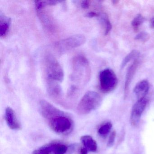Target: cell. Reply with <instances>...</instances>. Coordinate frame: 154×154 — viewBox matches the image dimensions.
Instances as JSON below:
<instances>
[{
    "label": "cell",
    "mask_w": 154,
    "mask_h": 154,
    "mask_svg": "<svg viewBox=\"0 0 154 154\" xmlns=\"http://www.w3.org/2000/svg\"><path fill=\"white\" fill-rule=\"evenodd\" d=\"M90 6L89 2L88 1H83L81 3V7L83 9H88Z\"/></svg>",
    "instance_id": "obj_23"
},
{
    "label": "cell",
    "mask_w": 154,
    "mask_h": 154,
    "mask_svg": "<svg viewBox=\"0 0 154 154\" xmlns=\"http://www.w3.org/2000/svg\"><path fill=\"white\" fill-rule=\"evenodd\" d=\"M86 41L84 36L76 35L60 40L56 44V46L61 53L72 50L83 45Z\"/></svg>",
    "instance_id": "obj_5"
},
{
    "label": "cell",
    "mask_w": 154,
    "mask_h": 154,
    "mask_svg": "<svg viewBox=\"0 0 154 154\" xmlns=\"http://www.w3.org/2000/svg\"><path fill=\"white\" fill-rule=\"evenodd\" d=\"M11 19L1 12L0 15V35L1 37L7 35L10 26Z\"/></svg>",
    "instance_id": "obj_13"
},
{
    "label": "cell",
    "mask_w": 154,
    "mask_h": 154,
    "mask_svg": "<svg viewBox=\"0 0 154 154\" xmlns=\"http://www.w3.org/2000/svg\"><path fill=\"white\" fill-rule=\"evenodd\" d=\"M139 52L137 50H132L129 54H128L126 57L124 58L122 63L121 67L122 69H123L128 63L131 61L133 59H137L139 55Z\"/></svg>",
    "instance_id": "obj_17"
},
{
    "label": "cell",
    "mask_w": 154,
    "mask_h": 154,
    "mask_svg": "<svg viewBox=\"0 0 154 154\" xmlns=\"http://www.w3.org/2000/svg\"><path fill=\"white\" fill-rule=\"evenodd\" d=\"M149 83L147 80H142L137 84L134 89V93L138 100L145 98L149 90Z\"/></svg>",
    "instance_id": "obj_10"
},
{
    "label": "cell",
    "mask_w": 154,
    "mask_h": 154,
    "mask_svg": "<svg viewBox=\"0 0 154 154\" xmlns=\"http://www.w3.org/2000/svg\"><path fill=\"white\" fill-rule=\"evenodd\" d=\"M116 136V132L115 131H112V132L111 133L110 135L109 136V140H108V145H108V146H112L113 145L114 141H115Z\"/></svg>",
    "instance_id": "obj_22"
},
{
    "label": "cell",
    "mask_w": 154,
    "mask_h": 154,
    "mask_svg": "<svg viewBox=\"0 0 154 154\" xmlns=\"http://www.w3.org/2000/svg\"><path fill=\"white\" fill-rule=\"evenodd\" d=\"M149 38V35L147 32H142L137 35L135 39L142 42H146Z\"/></svg>",
    "instance_id": "obj_20"
},
{
    "label": "cell",
    "mask_w": 154,
    "mask_h": 154,
    "mask_svg": "<svg viewBox=\"0 0 154 154\" xmlns=\"http://www.w3.org/2000/svg\"><path fill=\"white\" fill-rule=\"evenodd\" d=\"M99 15H100V14H97L96 12H91L86 14V17H87L92 18L94 17H99Z\"/></svg>",
    "instance_id": "obj_24"
},
{
    "label": "cell",
    "mask_w": 154,
    "mask_h": 154,
    "mask_svg": "<svg viewBox=\"0 0 154 154\" xmlns=\"http://www.w3.org/2000/svg\"><path fill=\"white\" fill-rule=\"evenodd\" d=\"M145 20V18L141 14H138V15H137L134 18V19L133 20L132 22H131V25H132L133 29L135 31H137L140 25L143 24Z\"/></svg>",
    "instance_id": "obj_18"
},
{
    "label": "cell",
    "mask_w": 154,
    "mask_h": 154,
    "mask_svg": "<svg viewBox=\"0 0 154 154\" xmlns=\"http://www.w3.org/2000/svg\"><path fill=\"white\" fill-rule=\"evenodd\" d=\"M112 128V124L110 122H107L100 127L98 130V133L101 136H106L110 132Z\"/></svg>",
    "instance_id": "obj_19"
},
{
    "label": "cell",
    "mask_w": 154,
    "mask_h": 154,
    "mask_svg": "<svg viewBox=\"0 0 154 154\" xmlns=\"http://www.w3.org/2000/svg\"><path fill=\"white\" fill-rule=\"evenodd\" d=\"M45 65L48 79L61 82L64 79L63 71L55 57L48 54L45 57Z\"/></svg>",
    "instance_id": "obj_2"
},
{
    "label": "cell",
    "mask_w": 154,
    "mask_h": 154,
    "mask_svg": "<svg viewBox=\"0 0 154 154\" xmlns=\"http://www.w3.org/2000/svg\"><path fill=\"white\" fill-rule=\"evenodd\" d=\"M46 146L51 153L54 154H65L68 149L66 145L60 143H51Z\"/></svg>",
    "instance_id": "obj_14"
},
{
    "label": "cell",
    "mask_w": 154,
    "mask_h": 154,
    "mask_svg": "<svg viewBox=\"0 0 154 154\" xmlns=\"http://www.w3.org/2000/svg\"><path fill=\"white\" fill-rule=\"evenodd\" d=\"M88 150L85 148H82L80 149V153L81 154H88Z\"/></svg>",
    "instance_id": "obj_25"
},
{
    "label": "cell",
    "mask_w": 154,
    "mask_h": 154,
    "mask_svg": "<svg viewBox=\"0 0 154 154\" xmlns=\"http://www.w3.org/2000/svg\"><path fill=\"white\" fill-rule=\"evenodd\" d=\"M81 140L84 148H85L88 151L95 152L97 151V143L91 136L89 135L82 136L81 137Z\"/></svg>",
    "instance_id": "obj_12"
},
{
    "label": "cell",
    "mask_w": 154,
    "mask_h": 154,
    "mask_svg": "<svg viewBox=\"0 0 154 154\" xmlns=\"http://www.w3.org/2000/svg\"><path fill=\"white\" fill-rule=\"evenodd\" d=\"M33 154H52L48 150L46 146H44L38 149H36L33 152Z\"/></svg>",
    "instance_id": "obj_21"
},
{
    "label": "cell",
    "mask_w": 154,
    "mask_h": 154,
    "mask_svg": "<svg viewBox=\"0 0 154 154\" xmlns=\"http://www.w3.org/2000/svg\"><path fill=\"white\" fill-rule=\"evenodd\" d=\"M47 91L50 97L54 100H58L63 97V91L58 82L48 80Z\"/></svg>",
    "instance_id": "obj_9"
},
{
    "label": "cell",
    "mask_w": 154,
    "mask_h": 154,
    "mask_svg": "<svg viewBox=\"0 0 154 154\" xmlns=\"http://www.w3.org/2000/svg\"><path fill=\"white\" fill-rule=\"evenodd\" d=\"M139 61L138 59H136L134 60V62L132 63V64L129 66L128 71H127V74H126V80H125V85H124V93L125 95H126L128 93V90L129 89L131 80L133 78V76L136 72V70L138 66Z\"/></svg>",
    "instance_id": "obj_11"
},
{
    "label": "cell",
    "mask_w": 154,
    "mask_h": 154,
    "mask_svg": "<svg viewBox=\"0 0 154 154\" xmlns=\"http://www.w3.org/2000/svg\"><path fill=\"white\" fill-rule=\"evenodd\" d=\"M99 17H100V19L103 25L104 26V28H105V35H108L112 28L111 23L109 20V19L108 16L106 14L103 13L99 15Z\"/></svg>",
    "instance_id": "obj_16"
},
{
    "label": "cell",
    "mask_w": 154,
    "mask_h": 154,
    "mask_svg": "<svg viewBox=\"0 0 154 154\" xmlns=\"http://www.w3.org/2000/svg\"><path fill=\"white\" fill-rule=\"evenodd\" d=\"M36 10L37 12L42 11L43 8L47 6H52L56 4L59 2L54 1H35Z\"/></svg>",
    "instance_id": "obj_15"
},
{
    "label": "cell",
    "mask_w": 154,
    "mask_h": 154,
    "mask_svg": "<svg viewBox=\"0 0 154 154\" xmlns=\"http://www.w3.org/2000/svg\"><path fill=\"white\" fill-rule=\"evenodd\" d=\"M5 120L10 128L18 130L21 128V124L18 120L14 110L10 107H7L5 110Z\"/></svg>",
    "instance_id": "obj_8"
},
{
    "label": "cell",
    "mask_w": 154,
    "mask_h": 154,
    "mask_svg": "<svg viewBox=\"0 0 154 154\" xmlns=\"http://www.w3.org/2000/svg\"><path fill=\"white\" fill-rule=\"evenodd\" d=\"M100 89L103 93H109L114 90L118 84V78L114 72L106 68L99 74Z\"/></svg>",
    "instance_id": "obj_4"
},
{
    "label": "cell",
    "mask_w": 154,
    "mask_h": 154,
    "mask_svg": "<svg viewBox=\"0 0 154 154\" xmlns=\"http://www.w3.org/2000/svg\"><path fill=\"white\" fill-rule=\"evenodd\" d=\"M150 27L152 29H154V17L151 18L150 22Z\"/></svg>",
    "instance_id": "obj_26"
},
{
    "label": "cell",
    "mask_w": 154,
    "mask_h": 154,
    "mask_svg": "<svg viewBox=\"0 0 154 154\" xmlns=\"http://www.w3.org/2000/svg\"><path fill=\"white\" fill-rule=\"evenodd\" d=\"M147 100L146 98L138 100L132 107L131 115V125L136 126L140 120L141 115L146 109Z\"/></svg>",
    "instance_id": "obj_6"
},
{
    "label": "cell",
    "mask_w": 154,
    "mask_h": 154,
    "mask_svg": "<svg viewBox=\"0 0 154 154\" xmlns=\"http://www.w3.org/2000/svg\"><path fill=\"white\" fill-rule=\"evenodd\" d=\"M39 108L42 116L48 121L62 112L45 100L40 101Z\"/></svg>",
    "instance_id": "obj_7"
},
{
    "label": "cell",
    "mask_w": 154,
    "mask_h": 154,
    "mask_svg": "<svg viewBox=\"0 0 154 154\" xmlns=\"http://www.w3.org/2000/svg\"><path fill=\"white\" fill-rule=\"evenodd\" d=\"M48 122L51 128L59 134L68 132L72 127V119L63 111L51 118Z\"/></svg>",
    "instance_id": "obj_3"
},
{
    "label": "cell",
    "mask_w": 154,
    "mask_h": 154,
    "mask_svg": "<svg viewBox=\"0 0 154 154\" xmlns=\"http://www.w3.org/2000/svg\"><path fill=\"white\" fill-rule=\"evenodd\" d=\"M101 103V97L98 93L89 91L84 95L78 103L77 112L82 115L88 114L92 111L97 109Z\"/></svg>",
    "instance_id": "obj_1"
}]
</instances>
